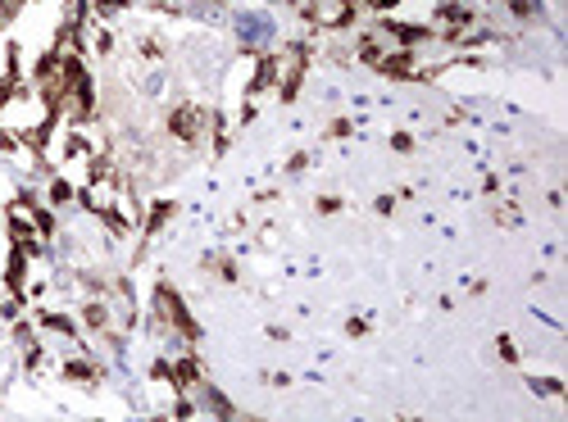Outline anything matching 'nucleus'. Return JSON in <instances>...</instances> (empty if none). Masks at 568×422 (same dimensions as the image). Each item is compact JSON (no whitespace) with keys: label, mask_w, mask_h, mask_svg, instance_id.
<instances>
[{"label":"nucleus","mask_w":568,"mask_h":422,"mask_svg":"<svg viewBox=\"0 0 568 422\" xmlns=\"http://www.w3.org/2000/svg\"><path fill=\"white\" fill-rule=\"evenodd\" d=\"M159 309L173 318V327H178L182 336H200V332H196V322H191V313H187V304L178 300V291H173V286H159Z\"/></svg>","instance_id":"obj_1"},{"label":"nucleus","mask_w":568,"mask_h":422,"mask_svg":"<svg viewBox=\"0 0 568 422\" xmlns=\"http://www.w3.org/2000/svg\"><path fill=\"white\" fill-rule=\"evenodd\" d=\"M169 132H173V137H182V141H196V132H200V109H191V104L173 109Z\"/></svg>","instance_id":"obj_2"},{"label":"nucleus","mask_w":568,"mask_h":422,"mask_svg":"<svg viewBox=\"0 0 568 422\" xmlns=\"http://www.w3.org/2000/svg\"><path fill=\"white\" fill-rule=\"evenodd\" d=\"M169 377L178 381V386H191V381H200V363L196 359H182V363H173V368H169Z\"/></svg>","instance_id":"obj_3"},{"label":"nucleus","mask_w":568,"mask_h":422,"mask_svg":"<svg viewBox=\"0 0 568 422\" xmlns=\"http://www.w3.org/2000/svg\"><path fill=\"white\" fill-rule=\"evenodd\" d=\"M382 73H391V78H405V73L414 69V55H387V60H378Z\"/></svg>","instance_id":"obj_4"},{"label":"nucleus","mask_w":568,"mask_h":422,"mask_svg":"<svg viewBox=\"0 0 568 422\" xmlns=\"http://www.w3.org/2000/svg\"><path fill=\"white\" fill-rule=\"evenodd\" d=\"M264 86H277V60H273V55H264V60H259V78H255V91H264Z\"/></svg>","instance_id":"obj_5"},{"label":"nucleus","mask_w":568,"mask_h":422,"mask_svg":"<svg viewBox=\"0 0 568 422\" xmlns=\"http://www.w3.org/2000/svg\"><path fill=\"white\" fill-rule=\"evenodd\" d=\"M387 32H396V36H405V41H428V27H409V23H387Z\"/></svg>","instance_id":"obj_6"},{"label":"nucleus","mask_w":568,"mask_h":422,"mask_svg":"<svg viewBox=\"0 0 568 422\" xmlns=\"http://www.w3.org/2000/svg\"><path fill=\"white\" fill-rule=\"evenodd\" d=\"M82 318H86V327H105V322H110V313H105V304H86Z\"/></svg>","instance_id":"obj_7"},{"label":"nucleus","mask_w":568,"mask_h":422,"mask_svg":"<svg viewBox=\"0 0 568 422\" xmlns=\"http://www.w3.org/2000/svg\"><path fill=\"white\" fill-rule=\"evenodd\" d=\"M64 372H69L73 381H91V377H95V368H91V363H82V359H73V363H69Z\"/></svg>","instance_id":"obj_8"},{"label":"nucleus","mask_w":568,"mask_h":422,"mask_svg":"<svg viewBox=\"0 0 568 422\" xmlns=\"http://www.w3.org/2000/svg\"><path fill=\"white\" fill-rule=\"evenodd\" d=\"M23 254H14V264H9V273H5V282H9V291H18V282H23Z\"/></svg>","instance_id":"obj_9"},{"label":"nucleus","mask_w":568,"mask_h":422,"mask_svg":"<svg viewBox=\"0 0 568 422\" xmlns=\"http://www.w3.org/2000/svg\"><path fill=\"white\" fill-rule=\"evenodd\" d=\"M41 322H46V327H55V332H64V336H78V332H73V322H69V318H60V313H46Z\"/></svg>","instance_id":"obj_10"},{"label":"nucleus","mask_w":568,"mask_h":422,"mask_svg":"<svg viewBox=\"0 0 568 422\" xmlns=\"http://www.w3.org/2000/svg\"><path fill=\"white\" fill-rule=\"evenodd\" d=\"M169 214H173V205H155V209H150V223H146V227H150V232H155V227H164V218H169Z\"/></svg>","instance_id":"obj_11"},{"label":"nucleus","mask_w":568,"mask_h":422,"mask_svg":"<svg viewBox=\"0 0 568 422\" xmlns=\"http://www.w3.org/2000/svg\"><path fill=\"white\" fill-rule=\"evenodd\" d=\"M37 232H46V236H51V232H55V218H51V214H46V209H41V214H37Z\"/></svg>","instance_id":"obj_12"},{"label":"nucleus","mask_w":568,"mask_h":422,"mask_svg":"<svg viewBox=\"0 0 568 422\" xmlns=\"http://www.w3.org/2000/svg\"><path fill=\"white\" fill-rule=\"evenodd\" d=\"M51 200H69V182H55V186H51Z\"/></svg>","instance_id":"obj_13"},{"label":"nucleus","mask_w":568,"mask_h":422,"mask_svg":"<svg viewBox=\"0 0 568 422\" xmlns=\"http://www.w3.org/2000/svg\"><path fill=\"white\" fill-rule=\"evenodd\" d=\"M9 95H14V82H9V78H5V82H0V104H5V100H9Z\"/></svg>","instance_id":"obj_14"},{"label":"nucleus","mask_w":568,"mask_h":422,"mask_svg":"<svg viewBox=\"0 0 568 422\" xmlns=\"http://www.w3.org/2000/svg\"><path fill=\"white\" fill-rule=\"evenodd\" d=\"M95 5H100V9H123L128 0H95Z\"/></svg>","instance_id":"obj_15"},{"label":"nucleus","mask_w":568,"mask_h":422,"mask_svg":"<svg viewBox=\"0 0 568 422\" xmlns=\"http://www.w3.org/2000/svg\"><path fill=\"white\" fill-rule=\"evenodd\" d=\"M373 5H378V9H391V5H396V0H373Z\"/></svg>","instance_id":"obj_16"}]
</instances>
